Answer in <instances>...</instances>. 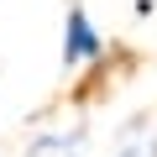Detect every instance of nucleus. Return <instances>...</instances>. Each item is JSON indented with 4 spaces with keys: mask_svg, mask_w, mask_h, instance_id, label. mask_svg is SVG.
Returning <instances> with one entry per match:
<instances>
[{
    "mask_svg": "<svg viewBox=\"0 0 157 157\" xmlns=\"http://www.w3.org/2000/svg\"><path fill=\"white\" fill-rule=\"evenodd\" d=\"M100 58H105V37L94 32L89 11L73 0L68 16H63V68H89V63H100Z\"/></svg>",
    "mask_w": 157,
    "mask_h": 157,
    "instance_id": "obj_1",
    "label": "nucleus"
},
{
    "mask_svg": "<svg viewBox=\"0 0 157 157\" xmlns=\"http://www.w3.org/2000/svg\"><path fill=\"white\" fill-rule=\"evenodd\" d=\"M78 152H84V126H73V131H42L26 147V157H78Z\"/></svg>",
    "mask_w": 157,
    "mask_h": 157,
    "instance_id": "obj_2",
    "label": "nucleus"
}]
</instances>
